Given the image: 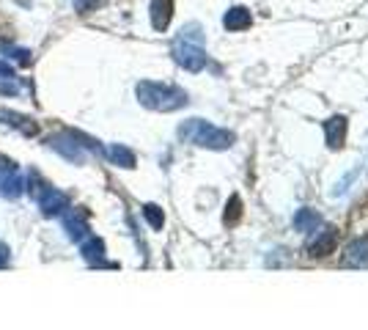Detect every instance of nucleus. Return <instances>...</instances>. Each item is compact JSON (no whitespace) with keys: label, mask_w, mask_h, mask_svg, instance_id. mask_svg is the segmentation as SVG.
Here are the masks:
<instances>
[{"label":"nucleus","mask_w":368,"mask_h":330,"mask_svg":"<svg viewBox=\"0 0 368 330\" xmlns=\"http://www.w3.org/2000/svg\"><path fill=\"white\" fill-rule=\"evenodd\" d=\"M173 61L184 66L187 72H201L206 66V50H204V31L201 25L190 22L179 31L173 41Z\"/></svg>","instance_id":"obj_1"},{"label":"nucleus","mask_w":368,"mask_h":330,"mask_svg":"<svg viewBox=\"0 0 368 330\" xmlns=\"http://www.w3.org/2000/svg\"><path fill=\"white\" fill-rule=\"evenodd\" d=\"M135 94H138V102L144 107L160 110V113H171V110H179V107L187 105V94L176 85H168V82L141 80Z\"/></svg>","instance_id":"obj_2"},{"label":"nucleus","mask_w":368,"mask_h":330,"mask_svg":"<svg viewBox=\"0 0 368 330\" xmlns=\"http://www.w3.org/2000/svg\"><path fill=\"white\" fill-rule=\"evenodd\" d=\"M179 138L187 141V144H195V146H206V149H228L234 144V132L228 129H220L215 124L204 122V119H190L179 127Z\"/></svg>","instance_id":"obj_3"},{"label":"nucleus","mask_w":368,"mask_h":330,"mask_svg":"<svg viewBox=\"0 0 368 330\" xmlns=\"http://www.w3.org/2000/svg\"><path fill=\"white\" fill-rule=\"evenodd\" d=\"M47 146L75 165L85 163V151H88V149H91V151H102L97 141L85 138L82 132H72V129H69V132H58V135H50V138H47Z\"/></svg>","instance_id":"obj_4"},{"label":"nucleus","mask_w":368,"mask_h":330,"mask_svg":"<svg viewBox=\"0 0 368 330\" xmlns=\"http://www.w3.org/2000/svg\"><path fill=\"white\" fill-rule=\"evenodd\" d=\"M22 193H25V176H22L20 165L9 157H0V196L14 201Z\"/></svg>","instance_id":"obj_5"},{"label":"nucleus","mask_w":368,"mask_h":330,"mask_svg":"<svg viewBox=\"0 0 368 330\" xmlns=\"http://www.w3.org/2000/svg\"><path fill=\"white\" fill-rule=\"evenodd\" d=\"M61 218H63V231H66L69 240L82 243V240L91 234V228H88V209L75 206V209H66Z\"/></svg>","instance_id":"obj_6"},{"label":"nucleus","mask_w":368,"mask_h":330,"mask_svg":"<svg viewBox=\"0 0 368 330\" xmlns=\"http://www.w3.org/2000/svg\"><path fill=\"white\" fill-rule=\"evenodd\" d=\"M36 204H39L44 218H61L63 212L69 209V196L61 193V190H55V187H50Z\"/></svg>","instance_id":"obj_7"},{"label":"nucleus","mask_w":368,"mask_h":330,"mask_svg":"<svg viewBox=\"0 0 368 330\" xmlns=\"http://www.w3.org/2000/svg\"><path fill=\"white\" fill-rule=\"evenodd\" d=\"M0 124H9V127H14L17 132H22V135H25V138H33V135H39V122H33L31 116L14 113V110H6V107H0Z\"/></svg>","instance_id":"obj_8"},{"label":"nucleus","mask_w":368,"mask_h":330,"mask_svg":"<svg viewBox=\"0 0 368 330\" xmlns=\"http://www.w3.org/2000/svg\"><path fill=\"white\" fill-rule=\"evenodd\" d=\"M335 243H338V231L335 228H322V231H316V240L308 245V256H328L335 250Z\"/></svg>","instance_id":"obj_9"},{"label":"nucleus","mask_w":368,"mask_h":330,"mask_svg":"<svg viewBox=\"0 0 368 330\" xmlns=\"http://www.w3.org/2000/svg\"><path fill=\"white\" fill-rule=\"evenodd\" d=\"M148 11H151V25H154V31H168L171 17H173V0H151Z\"/></svg>","instance_id":"obj_10"},{"label":"nucleus","mask_w":368,"mask_h":330,"mask_svg":"<svg viewBox=\"0 0 368 330\" xmlns=\"http://www.w3.org/2000/svg\"><path fill=\"white\" fill-rule=\"evenodd\" d=\"M325 135H328L330 149H341L347 141V119L344 116H332L325 122Z\"/></svg>","instance_id":"obj_11"},{"label":"nucleus","mask_w":368,"mask_h":330,"mask_svg":"<svg viewBox=\"0 0 368 330\" xmlns=\"http://www.w3.org/2000/svg\"><path fill=\"white\" fill-rule=\"evenodd\" d=\"M80 253L88 265H104V243L94 234H88L80 243Z\"/></svg>","instance_id":"obj_12"},{"label":"nucleus","mask_w":368,"mask_h":330,"mask_svg":"<svg viewBox=\"0 0 368 330\" xmlns=\"http://www.w3.org/2000/svg\"><path fill=\"white\" fill-rule=\"evenodd\" d=\"M102 154L113 165H121V168H135V154H132V149H126L124 144H110L107 149H102Z\"/></svg>","instance_id":"obj_13"},{"label":"nucleus","mask_w":368,"mask_h":330,"mask_svg":"<svg viewBox=\"0 0 368 330\" xmlns=\"http://www.w3.org/2000/svg\"><path fill=\"white\" fill-rule=\"evenodd\" d=\"M250 22H253V17H250V11H247L245 6L228 9L223 17V25L228 31H245V28H250Z\"/></svg>","instance_id":"obj_14"},{"label":"nucleus","mask_w":368,"mask_h":330,"mask_svg":"<svg viewBox=\"0 0 368 330\" xmlns=\"http://www.w3.org/2000/svg\"><path fill=\"white\" fill-rule=\"evenodd\" d=\"M47 190H50V182H47V179H41L39 171H33V168H31V171H28V179H25V193H28L33 201H39Z\"/></svg>","instance_id":"obj_15"},{"label":"nucleus","mask_w":368,"mask_h":330,"mask_svg":"<svg viewBox=\"0 0 368 330\" xmlns=\"http://www.w3.org/2000/svg\"><path fill=\"white\" fill-rule=\"evenodd\" d=\"M347 265H355V267H366L368 265V237L360 240V243H352L347 247V256H344Z\"/></svg>","instance_id":"obj_16"},{"label":"nucleus","mask_w":368,"mask_h":330,"mask_svg":"<svg viewBox=\"0 0 368 330\" xmlns=\"http://www.w3.org/2000/svg\"><path fill=\"white\" fill-rule=\"evenodd\" d=\"M294 226L300 228V231H316V228L322 226V218L313 209H300L294 215Z\"/></svg>","instance_id":"obj_17"},{"label":"nucleus","mask_w":368,"mask_h":330,"mask_svg":"<svg viewBox=\"0 0 368 330\" xmlns=\"http://www.w3.org/2000/svg\"><path fill=\"white\" fill-rule=\"evenodd\" d=\"M144 218L148 220V226L154 228V231H160V228H163V223H165L163 209H160L157 204H146L144 206Z\"/></svg>","instance_id":"obj_18"},{"label":"nucleus","mask_w":368,"mask_h":330,"mask_svg":"<svg viewBox=\"0 0 368 330\" xmlns=\"http://www.w3.org/2000/svg\"><path fill=\"white\" fill-rule=\"evenodd\" d=\"M0 53H9V58L25 63V66L31 63V50H20V47H11V44H0Z\"/></svg>","instance_id":"obj_19"},{"label":"nucleus","mask_w":368,"mask_h":330,"mask_svg":"<svg viewBox=\"0 0 368 330\" xmlns=\"http://www.w3.org/2000/svg\"><path fill=\"white\" fill-rule=\"evenodd\" d=\"M239 215H242V201H239V196H234V198L228 201V206H225V223H228V226L237 223Z\"/></svg>","instance_id":"obj_20"},{"label":"nucleus","mask_w":368,"mask_h":330,"mask_svg":"<svg viewBox=\"0 0 368 330\" xmlns=\"http://www.w3.org/2000/svg\"><path fill=\"white\" fill-rule=\"evenodd\" d=\"M104 3H107V0H72V6H75L77 14H91V11L102 9Z\"/></svg>","instance_id":"obj_21"},{"label":"nucleus","mask_w":368,"mask_h":330,"mask_svg":"<svg viewBox=\"0 0 368 330\" xmlns=\"http://www.w3.org/2000/svg\"><path fill=\"white\" fill-rule=\"evenodd\" d=\"M14 78H17V75H14V69L0 58V80H14Z\"/></svg>","instance_id":"obj_22"},{"label":"nucleus","mask_w":368,"mask_h":330,"mask_svg":"<svg viewBox=\"0 0 368 330\" xmlns=\"http://www.w3.org/2000/svg\"><path fill=\"white\" fill-rule=\"evenodd\" d=\"M9 259H11L9 245H6V243H0V267H6V265H9Z\"/></svg>","instance_id":"obj_23"}]
</instances>
